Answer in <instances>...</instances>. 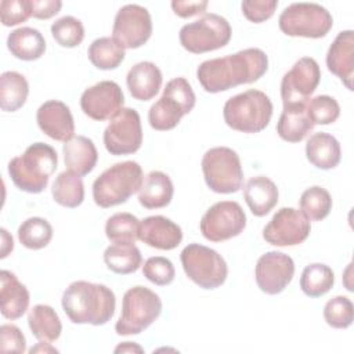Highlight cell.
<instances>
[{
    "label": "cell",
    "instance_id": "1",
    "mask_svg": "<svg viewBox=\"0 0 354 354\" xmlns=\"http://www.w3.org/2000/svg\"><path fill=\"white\" fill-rule=\"evenodd\" d=\"M268 69L267 54L256 47L203 61L196 69V79L207 93L227 91L241 84L257 82Z\"/></svg>",
    "mask_w": 354,
    "mask_h": 354
},
{
    "label": "cell",
    "instance_id": "2",
    "mask_svg": "<svg viewBox=\"0 0 354 354\" xmlns=\"http://www.w3.org/2000/svg\"><path fill=\"white\" fill-rule=\"evenodd\" d=\"M61 304L71 322L100 326L113 317L116 297L106 285L75 281L64 290Z\"/></svg>",
    "mask_w": 354,
    "mask_h": 354
},
{
    "label": "cell",
    "instance_id": "3",
    "mask_svg": "<svg viewBox=\"0 0 354 354\" xmlns=\"http://www.w3.org/2000/svg\"><path fill=\"white\" fill-rule=\"evenodd\" d=\"M57 166V151L46 142H35L22 155L10 160L8 174L18 189L29 194H40L47 187Z\"/></svg>",
    "mask_w": 354,
    "mask_h": 354
},
{
    "label": "cell",
    "instance_id": "4",
    "mask_svg": "<svg viewBox=\"0 0 354 354\" xmlns=\"http://www.w3.org/2000/svg\"><path fill=\"white\" fill-rule=\"evenodd\" d=\"M144 181L141 166L134 160L115 163L104 170L93 183V199L100 207L108 209L129 201L140 191Z\"/></svg>",
    "mask_w": 354,
    "mask_h": 354
},
{
    "label": "cell",
    "instance_id": "5",
    "mask_svg": "<svg viewBox=\"0 0 354 354\" xmlns=\"http://www.w3.org/2000/svg\"><path fill=\"white\" fill-rule=\"evenodd\" d=\"M272 109V102L266 93L250 88L227 100L223 116L225 124L232 130L252 134L268 126Z\"/></svg>",
    "mask_w": 354,
    "mask_h": 354
},
{
    "label": "cell",
    "instance_id": "6",
    "mask_svg": "<svg viewBox=\"0 0 354 354\" xmlns=\"http://www.w3.org/2000/svg\"><path fill=\"white\" fill-rule=\"evenodd\" d=\"M162 313V300L158 293L145 286H133L123 295L122 313L115 324L120 336L140 335L152 325Z\"/></svg>",
    "mask_w": 354,
    "mask_h": 354
},
{
    "label": "cell",
    "instance_id": "7",
    "mask_svg": "<svg viewBox=\"0 0 354 354\" xmlns=\"http://www.w3.org/2000/svg\"><path fill=\"white\" fill-rule=\"evenodd\" d=\"M195 93L184 77H174L166 83L162 97L148 111L149 126L159 131L174 129L181 118L195 106Z\"/></svg>",
    "mask_w": 354,
    "mask_h": 354
},
{
    "label": "cell",
    "instance_id": "8",
    "mask_svg": "<svg viewBox=\"0 0 354 354\" xmlns=\"http://www.w3.org/2000/svg\"><path fill=\"white\" fill-rule=\"evenodd\" d=\"M206 185L217 194H234L242 188L243 170L239 155L228 147H214L202 158Z\"/></svg>",
    "mask_w": 354,
    "mask_h": 354
},
{
    "label": "cell",
    "instance_id": "9",
    "mask_svg": "<svg viewBox=\"0 0 354 354\" xmlns=\"http://www.w3.org/2000/svg\"><path fill=\"white\" fill-rule=\"evenodd\" d=\"M180 260L185 275L202 289H216L227 279V263L214 249L189 243L181 250Z\"/></svg>",
    "mask_w": 354,
    "mask_h": 354
},
{
    "label": "cell",
    "instance_id": "10",
    "mask_svg": "<svg viewBox=\"0 0 354 354\" xmlns=\"http://www.w3.org/2000/svg\"><path fill=\"white\" fill-rule=\"evenodd\" d=\"M279 29L292 37L321 39L333 26L330 12L317 3H292L278 18Z\"/></svg>",
    "mask_w": 354,
    "mask_h": 354
},
{
    "label": "cell",
    "instance_id": "11",
    "mask_svg": "<svg viewBox=\"0 0 354 354\" xmlns=\"http://www.w3.org/2000/svg\"><path fill=\"white\" fill-rule=\"evenodd\" d=\"M231 25L218 14H203L180 29V44L188 53L203 54L223 48L231 40Z\"/></svg>",
    "mask_w": 354,
    "mask_h": 354
},
{
    "label": "cell",
    "instance_id": "12",
    "mask_svg": "<svg viewBox=\"0 0 354 354\" xmlns=\"http://www.w3.org/2000/svg\"><path fill=\"white\" fill-rule=\"evenodd\" d=\"M246 227V214L235 201H221L202 216L199 228L210 242H223L238 236Z\"/></svg>",
    "mask_w": 354,
    "mask_h": 354
},
{
    "label": "cell",
    "instance_id": "13",
    "mask_svg": "<svg viewBox=\"0 0 354 354\" xmlns=\"http://www.w3.org/2000/svg\"><path fill=\"white\" fill-rule=\"evenodd\" d=\"M321 80L318 62L311 57H301L288 71L281 82V98L283 108L307 105Z\"/></svg>",
    "mask_w": 354,
    "mask_h": 354
},
{
    "label": "cell",
    "instance_id": "14",
    "mask_svg": "<svg viewBox=\"0 0 354 354\" xmlns=\"http://www.w3.org/2000/svg\"><path fill=\"white\" fill-rule=\"evenodd\" d=\"M142 144L141 119L136 109L122 108L104 130V145L111 155H130Z\"/></svg>",
    "mask_w": 354,
    "mask_h": 354
},
{
    "label": "cell",
    "instance_id": "15",
    "mask_svg": "<svg viewBox=\"0 0 354 354\" xmlns=\"http://www.w3.org/2000/svg\"><path fill=\"white\" fill-rule=\"evenodd\" d=\"M152 35L149 11L140 4H126L115 15L112 37L126 50L144 46Z\"/></svg>",
    "mask_w": 354,
    "mask_h": 354
},
{
    "label": "cell",
    "instance_id": "16",
    "mask_svg": "<svg viewBox=\"0 0 354 354\" xmlns=\"http://www.w3.org/2000/svg\"><path fill=\"white\" fill-rule=\"evenodd\" d=\"M311 231L310 220L295 207H281L263 228V238L274 246L303 243Z\"/></svg>",
    "mask_w": 354,
    "mask_h": 354
},
{
    "label": "cell",
    "instance_id": "17",
    "mask_svg": "<svg viewBox=\"0 0 354 354\" xmlns=\"http://www.w3.org/2000/svg\"><path fill=\"white\" fill-rule=\"evenodd\" d=\"M124 104L120 86L112 80H102L86 88L80 97V108L93 120H111Z\"/></svg>",
    "mask_w": 354,
    "mask_h": 354
},
{
    "label": "cell",
    "instance_id": "18",
    "mask_svg": "<svg viewBox=\"0 0 354 354\" xmlns=\"http://www.w3.org/2000/svg\"><path fill=\"white\" fill-rule=\"evenodd\" d=\"M295 275V263L290 256L271 250L261 254L256 263L254 278L259 289L266 295H278L285 290Z\"/></svg>",
    "mask_w": 354,
    "mask_h": 354
},
{
    "label": "cell",
    "instance_id": "19",
    "mask_svg": "<svg viewBox=\"0 0 354 354\" xmlns=\"http://www.w3.org/2000/svg\"><path fill=\"white\" fill-rule=\"evenodd\" d=\"M39 129L55 141L66 142L75 136V122L66 104L58 100L43 102L36 112Z\"/></svg>",
    "mask_w": 354,
    "mask_h": 354
},
{
    "label": "cell",
    "instance_id": "20",
    "mask_svg": "<svg viewBox=\"0 0 354 354\" xmlns=\"http://www.w3.org/2000/svg\"><path fill=\"white\" fill-rule=\"evenodd\" d=\"M138 239L159 250H173L181 243L183 231L165 216H148L140 220Z\"/></svg>",
    "mask_w": 354,
    "mask_h": 354
},
{
    "label": "cell",
    "instance_id": "21",
    "mask_svg": "<svg viewBox=\"0 0 354 354\" xmlns=\"http://www.w3.org/2000/svg\"><path fill=\"white\" fill-rule=\"evenodd\" d=\"M326 66L330 73L337 76L340 82L353 90L354 79V32L351 29L337 33L326 54Z\"/></svg>",
    "mask_w": 354,
    "mask_h": 354
},
{
    "label": "cell",
    "instance_id": "22",
    "mask_svg": "<svg viewBox=\"0 0 354 354\" xmlns=\"http://www.w3.org/2000/svg\"><path fill=\"white\" fill-rule=\"evenodd\" d=\"M162 72L151 61H141L133 65L126 76L127 88L134 100L149 101L162 87Z\"/></svg>",
    "mask_w": 354,
    "mask_h": 354
},
{
    "label": "cell",
    "instance_id": "23",
    "mask_svg": "<svg viewBox=\"0 0 354 354\" xmlns=\"http://www.w3.org/2000/svg\"><path fill=\"white\" fill-rule=\"evenodd\" d=\"M0 281L1 315L11 321L21 318L26 313L30 300L26 286L21 283L17 275L8 270H1Z\"/></svg>",
    "mask_w": 354,
    "mask_h": 354
},
{
    "label": "cell",
    "instance_id": "24",
    "mask_svg": "<svg viewBox=\"0 0 354 354\" xmlns=\"http://www.w3.org/2000/svg\"><path fill=\"white\" fill-rule=\"evenodd\" d=\"M62 153L66 169L79 176L93 171L98 160V152L93 140L84 136H73L64 142Z\"/></svg>",
    "mask_w": 354,
    "mask_h": 354
},
{
    "label": "cell",
    "instance_id": "25",
    "mask_svg": "<svg viewBox=\"0 0 354 354\" xmlns=\"http://www.w3.org/2000/svg\"><path fill=\"white\" fill-rule=\"evenodd\" d=\"M278 188L275 183L266 176H256L248 180L243 188V198L256 217L268 214L278 203Z\"/></svg>",
    "mask_w": 354,
    "mask_h": 354
},
{
    "label": "cell",
    "instance_id": "26",
    "mask_svg": "<svg viewBox=\"0 0 354 354\" xmlns=\"http://www.w3.org/2000/svg\"><path fill=\"white\" fill-rule=\"evenodd\" d=\"M307 160L321 170L335 169L342 158L339 141L329 133H314L306 144Z\"/></svg>",
    "mask_w": 354,
    "mask_h": 354
},
{
    "label": "cell",
    "instance_id": "27",
    "mask_svg": "<svg viewBox=\"0 0 354 354\" xmlns=\"http://www.w3.org/2000/svg\"><path fill=\"white\" fill-rule=\"evenodd\" d=\"M174 194V187L170 177L159 170L149 171L138 191V202L145 209L166 207Z\"/></svg>",
    "mask_w": 354,
    "mask_h": 354
},
{
    "label": "cell",
    "instance_id": "28",
    "mask_svg": "<svg viewBox=\"0 0 354 354\" xmlns=\"http://www.w3.org/2000/svg\"><path fill=\"white\" fill-rule=\"evenodd\" d=\"M8 51L18 59L35 61L46 51V40L40 30L29 26L14 29L7 37Z\"/></svg>",
    "mask_w": 354,
    "mask_h": 354
},
{
    "label": "cell",
    "instance_id": "29",
    "mask_svg": "<svg viewBox=\"0 0 354 354\" xmlns=\"http://www.w3.org/2000/svg\"><path fill=\"white\" fill-rule=\"evenodd\" d=\"M307 105L283 108L277 123L278 136L286 142H300L313 131L314 124L307 115Z\"/></svg>",
    "mask_w": 354,
    "mask_h": 354
},
{
    "label": "cell",
    "instance_id": "30",
    "mask_svg": "<svg viewBox=\"0 0 354 354\" xmlns=\"http://www.w3.org/2000/svg\"><path fill=\"white\" fill-rule=\"evenodd\" d=\"M28 325L39 342H54L61 336L62 324L51 306L36 304L28 314Z\"/></svg>",
    "mask_w": 354,
    "mask_h": 354
},
{
    "label": "cell",
    "instance_id": "31",
    "mask_svg": "<svg viewBox=\"0 0 354 354\" xmlns=\"http://www.w3.org/2000/svg\"><path fill=\"white\" fill-rule=\"evenodd\" d=\"M29 94V84L24 75L7 71L0 75V108L4 112H15L24 106Z\"/></svg>",
    "mask_w": 354,
    "mask_h": 354
},
{
    "label": "cell",
    "instance_id": "32",
    "mask_svg": "<svg viewBox=\"0 0 354 354\" xmlns=\"http://www.w3.org/2000/svg\"><path fill=\"white\" fill-rule=\"evenodd\" d=\"M104 263L112 272L127 275L141 267L142 256L134 243H113L105 249Z\"/></svg>",
    "mask_w": 354,
    "mask_h": 354
},
{
    "label": "cell",
    "instance_id": "33",
    "mask_svg": "<svg viewBox=\"0 0 354 354\" xmlns=\"http://www.w3.org/2000/svg\"><path fill=\"white\" fill-rule=\"evenodd\" d=\"M53 199L64 207H77L84 201V185L82 176L69 170L59 173L51 185Z\"/></svg>",
    "mask_w": 354,
    "mask_h": 354
},
{
    "label": "cell",
    "instance_id": "34",
    "mask_svg": "<svg viewBox=\"0 0 354 354\" xmlns=\"http://www.w3.org/2000/svg\"><path fill=\"white\" fill-rule=\"evenodd\" d=\"M124 48L109 36L98 37L91 41L87 50L90 62L102 71L116 69L124 59Z\"/></svg>",
    "mask_w": 354,
    "mask_h": 354
},
{
    "label": "cell",
    "instance_id": "35",
    "mask_svg": "<svg viewBox=\"0 0 354 354\" xmlns=\"http://www.w3.org/2000/svg\"><path fill=\"white\" fill-rule=\"evenodd\" d=\"M335 283L332 268L322 263H313L304 267L300 277V289L308 297H321L328 293Z\"/></svg>",
    "mask_w": 354,
    "mask_h": 354
},
{
    "label": "cell",
    "instance_id": "36",
    "mask_svg": "<svg viewBox=\"0 0 354 354\" xmlns=\"http://www.w3.org/2000/svg\"><path fill=\"white\" fill-rule=\"evenodd\" d=\"M299 206L307 220L321 221L328 217L332 210V196L325 188L313 185L303 191Z\"/></svg>",
    "mask_w": 354,
    "mask_h": 354
},
{
    "label": "cell",
    "instance_id": "37",
    "mask_svg": "<svg viewBox=\"0 0 354 354\" xmlns=\"http://www.w3.org/2000/svg\"><path fill=\"white\" fill-rule=\"evenodd\" d=\"M53 238L51 224L41 217H29L18 228V239L26 249L46 248Z\"/></svg>",
    "mask_w": 354,
    "mask_h": 354
},
{
    "label": "cell",
    "instance_id": "38",
    "mask_svg": "<svg viewBox=\"0 0 354 354\" xmlns=\"http://www.w3.org/2000/svg\"><path fill=\"white\" fill-rule=\"evenodd\" d=\"M140 220L131 213H115L105 224V235L112 243H134L138 239Z\"/></svg>",
    "mask_w": 354,
    "mask_h": 354
},
{
    "label": "cell",
    "instance_id": "39",
    "mask_svg": "<svg viewBox=\"0 0 354 354\" xmlns=\"http://www.w3.org/2000/svg\"><path fill=\"white\" fill-rule=\"evenodd\" d=\"M51 35L61 47L73 48L83 41L84 28L80 19L72 15H65L53 22Z\"/></svg>",
    "mask_w": 354,
    "mask_h": 354
},
{
    "label": "cell",
    "instance_id": "40",
    "mask_svg": "<svg viewBox=\"0 0 354 354\" xmlns=\"http://www.w3.org/2000/svg\"><path fill=\"white\" fill-rule=\"evenodd\" d=\"M325 322L335 329H346L353 324L354 306L346 296H336L326 301L324 307Z\"/></svg>",
    "mask_w": 354,
    "mask_h": 354
},
{
    "label": "cell",
    "instance_id": "41",
    "mask_svg": "<svg viewBox=\"0 0 354 354\" xmlns=\"http://www.w3.org/2000/svg\"><path fill=\"white\" fill-rule=\"evenodd\" d=\"M307 115L313 124H330L340 115L339 102L330 95H317L307 102Z\"/></svg>",
    "mask_w": 354,
    "mask_h": 354
},
{
    "label": "cell",
    "instance_id": "42",
    "mask_svg": "<svg viewBox=\"0 0 354 354\" xmlns=\"http://www.w3.org/2000/svg\"><path fill=\"white\" fill-rule=\"evenodd\" d=\"M142 275L158 286H166L173 282L176 271L173 263L163 256H152L142 266Z\"/></svg>",
    "mask_w": 354,
    "mask_h": 354
},
{
    "label": "cell",
    "instance_id": "43",
    "mask_svg": "<svg viewBox=\"0 0 354 354\" xmlns=\"http://www.w3.org/2000/svg\"><path fill=\"white\" fill-rule=\"evenodd\" d=\"M32 17L30 0H1L0 19L4 26H15Z\"/></svg>",
    "mask_w": 354,
    "mask_h": 354
},
{
    "label": "cell",
    "instance_id": "44",
    "mask_svg": "<svg viewBox=\"0 0 354 354\" xmlns=\"http://www.w3.org/2000/svg\"><path fill=\"white\" fill-rule=\"evenodd\" d=\"M278 7L277 0H245L241 4L245 18L254 24H261L270 19Z\"/></svg>",
    "mask_w": 354,
    "mask_h": 354
},
{
    "label": "cell",
    "instance_id": "45",
    "mask_svg": "<svg viewBox=\"0 0 354 354\" xmlns=\"http://www.w3.org/2000/svg\"><path fill=\"white\" fill-rule=\"evenodd\" d=\"M0 350L3 353H25L26 340L18 326L12 324H4L0 326Z\"/></svg>",
    "mask_w": 354,
    "mask_h": 354
},
{
    "label": "cell",
    "instance_id": "46",
    "mask_svg": "<svg viewBox=\"0 0 354 354\" xmlns=\"http://www.w3.org/2000/svg\"><path fill=\"white\" fill-rule=\"evenodd\" d=\"M173 11L176 15L181 18H189L198 14H203L209 6L206 0H199V1H183V0H173L170 3Z\"/></svg>",
    "mask_w": 354,
    "mask_h": 354
},
{
    "label": "cell",
    "instance_id": "47",
    "mask_svg": "<svg viewBox=\"0 0 354 354\" xmlns=\"http://www.w3.org/2000/svg\"><path fill=\"white\" fill-rule=\"evenodd\" d=\"M32 17L37 19H48L59 12L62 1L59 0H30Z\"/></svg>",
    "mask_w": 354,
    "mask_h": 354
},
{
    "label": "cell",
    "instance_id": "48",
    "mask_svg": "<svg viewBox=\"0 0 354 354\" xmlns=\"http://www.w3.org/2000/svg\"><path fill=\"white\" fill-rule=\"evenodd\" d=\"M0 232H1V242H3L1 243V254H0V257L4 259V257L8 256L10 252H12L14 241H12V236L7 232L6 228H1Z\"/></svg>",
    "mask_w": 354,
    "mask_h": 354
},
{
    "label": "cell",
    "instance_id": "49",
    "mask_svg": "<svg viewBox=\"0 0 354 354\" xmlns=\"http://www.w3.org/2000/svg\"><path fill=\"white\" fill-rule=\"evenodd\" d=\"M142 347L134 342H124L115 348V353H142Z\"/></svg>",
    "mask_w": 354,
    "mask_h": 354
},
{
    "label": "cell",
    "instance_id": "50",
    "mask_svg": "<svg viewBox=\"0 0 354 354\" xmlns=\"http://www.w3.org/2000/svg\"><path fill=\"white\" fill-rule=\"evenodd\" d=\"M29 353H32V354L33 353H58V350L55 347L50 346L48 342H40V343H37V346L32 347L29 350Z\"/></svg>",
    "mask_w": 354,
    "mask_h": 354
},
{
    "label": "cell",
    "instance_id": "51",
    "mask_svg": "<svg viewBox=\"0 0 354 354\" xmlns=\"http://www.w3.org/2000/svg\"><path fill=\"white\" fill-rule=\"evenodd\" d=\"M351 266H353V264L350 263V264L347 266L346 271H344V278H346V279H348V278H350V274H351ZM344 285H346V289H347V290L353 292V285H351L348 281H346V282H344Z\"/></svg>",
    "mask_w": 354,
    "mask_h": 354
}]
</instances>
